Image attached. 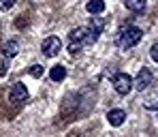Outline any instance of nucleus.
Instances as JSON below:
<instances>
[{"label": "nucleus", "instance_id": "obj_7", "mask_svg": "<svg viewBox=\"0 0 158 137\" xmlns=\"http://www.w3.org/2000/svg\"><path fill=\"white\" fill-rule=\"evenodd\" d=\"M69 39H71V43L85 45V39H88V28H73V30L69 32Z\"/></svg>", "mask_w": 158, "mask_h": 137}, {"label": "nucleus", "instance_id": "obj_16", "mask_svg": "<svg viewBox=\"0 0 158 137\" xmlns=\"http://www.w3.org/2000/svg\"><path fill=\"white\" fill-rule=\"evenodd\" d=\"M81 47H83V45H77V43H71V45H69V52H71V54L75 56V54H79V52H81Z\"/></svg>", "mask_w": 158, "mask_h": 137}, {"label": "nucleus", "instance_id": "obj_15", "mask_svg": "<svg viewBox=\"0 0 158 137\" xmlns=\"http://www.w3.org/2000/svg\"><path fill=\"white\" fill-rule=\"evenodd\" d=\"M143 105H145L148 109H158V101H156V99H150V101H143Z\"/></svg>", "mask_w": 158, "mask_h": 137}, {"label": "nucleus", "instance_id": "obj_2", "mask_svg": "<svg viewBox=\"0 0 158 137\" xmlns=\"http://www.w3.org/2000/svg\"><path fill=\"white\" fill-rule=\"evenodd\" d=\"M132 88H135V79H132L128 73H115V77H113V90L118 92V94H128Z\"/></svg>", "mask_w": 158, "mask_h": 137}, {"label": "nucleus", "instance_id": "obj_3", "mask_svg": "<svg viewBox=\"0 0 158 137\" xmlns=\"http://www.w3.org/2000/svg\"><path fill=\"white\" fill-rule=\"evenodd\" d=\"M41 52H43V56H47V58H56V56L62 52V41L58 36H47L43 41V45H41Z\"/></svg>", "mask_w": 158, "mask_h": 137}, {"label": "nucleus", "instance_id": "obj_6", "mask_svg": "<svg viewBox=\"0 0 158 137\" xmlns=\"http://www.w3.org/2000/svg\"><path fill=\"white\" fill-rule=\"evenodd\" d=\"M124 120H126V111L124 109H111L107 113V122H109L111 126H122Z\"/></svg>", "mask_w": 158, "mask_h": 137}, {"label": "nucleus", "instance_id": "obj_10", "mask_svg": "<svg viewBox=\"0 0 158 137\" xmlns=\"http://www.w3.org/2000/svg\"><path fill=\"white\" fill-rule=\"evenodd\" d=\"M19 54V43L17 41H6L4 43V56L6 58H13V56Z\"/></svg>", "mask_w": 158, "mask_h": 137}, {"label": "nucleus", "instance_id": "obj_8", "mask_svg": "<svg viewBox=\"0 0 158 137\" xmlns=\"http://www.w3.org/2000/svg\"><path fill=\"white\" fill-rule=\"evenodd\" d=\"M85 11H88L90 15H101V13L105 11V0H90V2L85 4Z\"/></svg>", "mask_w": 158, "mask_h": 137}, {"label": "nucleus", "instance_id": "obj_9", "mask_svg": "<svg viewBox=\"0 0 158 137\" xmlns=\"http://www.w3.org/2000/svg\"><path fill=\"white\" fill-rule=\"evenodd\" d=\"M49 77H52V82H62V79L66 77V66H62V64H56V66H52Z\"/></svg>", "mask_w": 158, "mask_h": 137}, {"label": "nucleus", "instance_id": "obj_17", "mask_svg": "<svg viewBox=\"0 0 158 137\" xmlns=\"http://www.w3.org/2000/svg\"><path fill=\"white\" fill-rule=\"evenodd\" d=\"M150 56H152V60H154V62H158V43H154V45H152Z\"/></svg>", "mask_w": 158, "mask_h": 137}, {"label": "nucleus", "instance_id": "obj_1", "mask_svg": "<svg viewBox=\"0 0 158 137\" xmlns=\"http://www.w3.org/2000/svg\"><path fill=\"white\" fill-rule=\"evenodd\" d=\"M143 36V30L137 26H122L118 32H115V43L122 47V49H131L135 47Z\"/></svg>", "mask_w": 158, "mask_h": 137}, {"label": "nucleus", "instance_id": "obj_4", "mask_svg": "<svg viewBox=\"0 0 158 137\" xmlns=\"http://www.w3.org/2000/svg\"><path fill=\"white\" fill-rule=\"evenodd\" d=\"M9 99H11L13 103H22V101H26V99H28L26 83H22V82L13 83V86H11V90H9Z\"/></svg>", "mask_w": 158, "mask_h": 137}, {"label": "nucleus", "instance_id": "obj_5", "mask_svg": "<svg viewBox=\"0 0 158 137\" xmlns=\"http://www.w3.org/2000/svg\"><path fill=\"white\" fill-rule=\"evenodd\" d=\"M152 79H154V73L150 69H141L137 73V77H135V88L137 90H145V88H150Z\"/></svg>", "mask_w": 158, "mask_h": 137}, {"label": "nucleus", "instance_id": "obj_12", "mask_svg": "<svg viewBox=\"0 0 158 137\" xmlns=\"http://www.w3.org/2000/svg\"><path fill=\"white\" fill-rule=\"evenodd\" d=\"M30 75L32 77H43V64H32L30 66Z\"/></svg>", "mask_w": 158, "mask_h": 137}, {"label": "nucleus", "instance_id": "obj_14", "mask_svg": "<svg viewBox=\"0 0 158 137\" xmlns=\"http://www.w3.org/2000/svg\"><path fill=\"white\" fill-rule=\"evenodd\" d=\"M9 60H11V58H6V56H2V60H0V75H4V73H6V66H9Z\"/></svg>", "mask_w": 158, "mask_h": 137}, {"label": "nucleus", "instance_id": "obj_11", "mask_svg": "<svg viewBox=\"0 0 158 137\" xmlns=\"http://www.w3.org/2000/svg\"><path fill=\"white\" fill-rule=\"evenodd\" d=\"M124 4L128 11H135V13H141L145 9V0H124Z\"/></svg>", "mask_w": 158, "mask_h": 137}, {"label": "nucleus", "instance_id": "obj_13", "mask_svg": "<svg viewBox=\"0 0 158 137\" xmlns=\"http://www.w3.org/2000/svg\"><path fill=\"white\" fill-rule=\"evenodd\" d=\"M17 0H0V11H11Z\"/></svg>", "mask_w": 158, "mask_h": 137}]
</instances>
